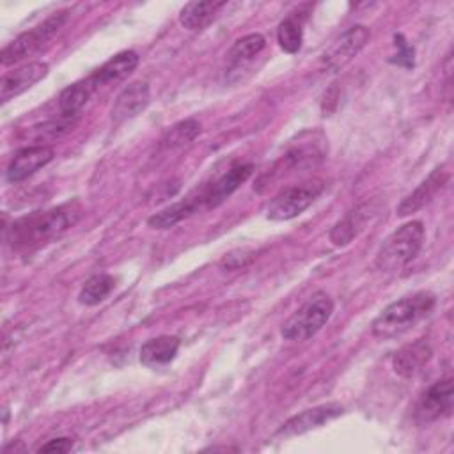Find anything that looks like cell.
I'll use <instances>...</instances> for the list:
<instances>
[{
	"label": "cell",
	"mask_w": 454,
	"mask_h": 454,
	"mask_svg": "<svg viewBox=\"0 0 454 454\" xmlns=\"http://www.w3.org/2000/svg\"><path fill=\"white\" fill-rule=\"evenodd\" d=\"M138 60H140V57L137 51L124 50V51L114 55L110 60H106L98 71L92 73V76L99 87L122 82L135 71V67L138 66Z\"/></svg>",
	"instance_id": "17"
},
{
	"label": "cell",
	"mask_w": 454,
	"mask_h": 454,
	"mask_svg": "<svg viewBox=\"0 0 454 454\" xmlns=\"http://www.w3.org/2000/svg\"><path fill=\"white\" fill-rule=\"evenodd\" d=\"M252 170L254 167L250 163H239L231 167L225 174H222L218 179H215L209 186H206L200 192V202H204L206 207H216L227 197H231L239 188L241 183H245L250 177Z\"/></svg>",
	"instance_id": "13"
},
{
	"label": "cell",
	"mask_w": 454,
	"mask_h": 454,
	"mask_svg": "<svg viewBox=\"0 0 454 454\" xmlns=\"http://www.w3.org/2000/svg\"><path fill=\"white\" fill-rule=\"evenodd\" d=\"M369 37H371V32L365 25H353L348 30H344L321 53L319 64H321L323 71H326V73L340 71L346 64H349L353 60V57L358 55V51L367 44Z\"/></svg>",
	"instance_id": "7"
},
{
	"label": "cell",
	"mask_w": 454,
	"mask_h": 454,
	"mask_svg": "<svg viewBox=\"0 0 454 454\" xmlns=\"http://www.w3.org/2000/svg\"><path fill=\"white\" fill-rule=\"evenodd\" d=\"M266 46V39L261 34H247L234 41L227 53L229 67H241L243 64L250 62L254 57H257Z\"/></svg>",
	"instance_id": "21"
},
{
	"label": "cell",
	"mask_w": 454,
	"mask_h": 454,
	"mask_svg": "<svg viewBox=\"0 0 454 454\" xmlns=\"http://www.w3.org/2000/svg\"><path fill=\"white\" fill-rule=\"evenodd\" d=\"M344 408L339 404V403H328V404H319V406H314V408H309V410H303L301 413L291 417L289 420H286L278 431H277V436H284V438H289V436H296V434H303L310 429H316L333 419H337L339 415H342Z\"/></svg>",
	"instance_id": "9"
},
{
	"label": "cell",
	"mask_w": 454,
	"mask_h": 454,
	"mask_svg": "<svg viewBox=\"0 0 454 454\" xmlns=\"http://www.w3.org/2000/svg\"><path fill=\"white\" fill-rule=\"evenodd\" d=\"M48 74V64L35 60L25 66H20L12 71H7L0 80V101L7 103L9 99L20 96L21 92L28 90L39 80Z\"/></svg>",
	"instance_id": "12"
},
{
	"label": "cell",
	"mask_w": 454,
	"mask_h": 454,
	"mask_svg": "<svg viewBox=\"0 0 454 454\" xmlns=\"http://www.w3.org/2000/svg\"><path fill=\"white\" fill-rule=\"evenodd\" d=\"M80 216V209L74 206H60L50 211L28 215L12 223L9 231V241L16 248H27L41 245L66 232Z\"/></svg>",
	"instance_id": "2"
},
{
	"label": "cell",
	"mask_w": 454,
	"mask_h": 454,
	"mask_svg": "<svg viewBox=\"0 0 454 454\" xmlns=\"http://www.w3.org/2000/svg\"><path fill=\"white\" fill-rule=\"evenodd\" d=\"M55 153L50 145H27L20 149L5 170V179L9 183H20L35 174L39 168L46 167L53 160Z\"/></svg>",
	"instance_id": "10"
},
{
	"label": "cell",
	"mask_w": 454,
	"mask_h": 454,
	"mask_svg": "<svg viewBox=\"0 0 454 454\" xmlns=\"http://www.w3.org/2000/svg\"><path fill=\"white\" fill-rule=\"evenodd\" d=\"M151 101V89L147 82H131L115 98L112 105V122L122 124L142 114Z\"/></svg>",
	"instance_id": "11"
},
{
	"label": "cell",
	"mask_w": 454,
	"mask_h": 454,
	"mask_svg": "<svg viewBox=\"0 0 454 454\" xmlns=\"http://www.w3.org/2000/svg\"><path fill=\"white\" fill-rule=\"evenodd\" d=\"M115 287V280L108 273H96L85 280L83 287L78 293V301L82 305H98L101 303Z\"/></svg>",
	"instance_id": "23"
},
{
	"label": "cell",
	"mask_w": 454,
	"mask_h": 454,
	"mask_svg": "<svg viewBox=\"0 0 454 454\" xmlns=\"http://www.w3.org/2000/svg\"><path fill=\"white\" fill-rule=\"evenodd\" d=\"M424 223L411 220L397 227L380 247L374 266L381 271H395L417 257L424 243Z\"/></svg>",
	"instance_id": "3"
},
{
	"label": "cell",
	"mask_w": 454,
	"mask_h": 454,
	"mask_svg": "<svg viewBox=\"0 0 454 454\" xmlns=\"http://www.w3.org/2000/svg\"><path fill=\"white\" fill-rule=\"evenodd\" d=\"M325 181L310 179L280 190L268 204L266 216L275 222H286L301 215L323 193Z\"/></svg>",
	"instance_id": "6"
},
{
	"label": "cell",
	"mask_w": 454,
	"mask_h": 454,
	"mask_svg": "<svg viewBox=\"0 0 454 454\" xmlns=\"http://www.w3.org/2000/svg\"><path fill=\"white\" fill-rule=\"evenodd\" d=\"M179 346H181L179 337L158 335L142 344L138 358L145 367H161L170 364L176 358Z\"/></svg>",
	"instance_id": "16"
},
{
	"label": "cell",
	"mask_w": 454,
	"mask_h": 454,
	"mask_svg": "<svg viewBox=\"0 0 454 454\" xmlns=\"http://www.w3.org/2000/svg\"><path fill=\"white\" fill-rule=\"evenodd\" d=\"M434 305L436 298L429 291H417L413 294L403 296L387 305L374 317L371 332L378 339L399 337L426 319L433 312Z\"/></svg>",
	"instance_id": "1"
},
{
	"label": "cell",
	"mask_w": 454,
	"mask_h": 454,
	"mask_svg": "<svg viewBox=\"0 0 454 454\" xmlns=\"http://www.w3.org/2000/svg\"><path fill=\"white\" fill-rule=\"evenodd\" d=\"M332 314V298L325 293H317L282 325V337L286 340H307L328 323Z\"/></svg>",
	"instance_id": "5"
},
{
	"label": "cell",
	"mask_w": 454,
	"mask_h": 454,
	"mask_svg": "<svg viewBox=\"0 0 454 454\" xmlns=\"http://www.w3.org/2000/svg\"><path fill=\"white\" fill-rule=\"evenodd\" d=\"M360 216H362L360 209H356V211L348 213L342 220H339L333 225V229L330 231V241L337 247L348 245L358 234V231L362 229L360 227Z\"/></svg>",
	"instance_id": "25"
},
{
	"label": "cell",
	"mask_w": 454,
	"mask_h": 454,
	"mask_svg": "<svg viewBox=\"0 0 454 454\" xmlns=\"http://www.w3.org/2000/svg\"><path fill=\"white\" fill-rule=\"evenodd\" d=\"M252 261V254L245 252V250H238V252H231L222 259V268L225 270H239L243 266H247Z\"/></svg>",
	"instance_id": "27"
},
{
	"label": "cell",
	"mask_w": 454,
	"mask_h": 454,
	"mask_svg": "<svg viewBox=\"0 0 454 454\" xmlns=\"http://www.w3.org/2000/svg\"><path fill=\"white\" fill-rule=\"evenodd\" d=\"M454 392L452 380L445 378L433 383L417 401L413 410V419L417 424H431L452 413Z\"/></svg>",
	"instance_id": "8"
},
{
	"label": "cell",
	"mask_w": 454,
	"mask_h": 454,
	"mask_svg": "<svg viewBox=\"0 0 454 454\" xmlns=\"http://www.w3.org/2000/svg\"><path fill=\"white\" fill-rule=\"evenodd\" d=\"M74 442L73 438H67V436H62V438H53L50 442H46L44 445H41L37 449V452H57V454H64V452H69L73 449Z\"/></svg>",
	"instance_id": "28"
},
{
	"label": "cell",
	"mask_w": 454,
	"mask_h": 454,
	"mask_svg": "<svg viewBox=\"0 0 454 454\" xmlns=\"http://www.w3.org/2000/svg\"><path fill=\"white\" fill-rule=\"evenodd\" d=\"M69 126H71L69 122H62V121H48V122H43V124H35V126H32V129L28 131V137L35 142L34 145H44L43 142L62 137V135L69 129Z\"/></svg>",
	"instance_id": "26"
},
{
	"label": "cell",
	"mask_w": 454,
	"mask_h": 454,
	"mask_svg": "<svg viewBox=\"0 0 454 454\" xmlns=\"http://www.w3.org/2000/svg\"><path fill=\"white\" fill-rule=\"evenodd\" d=\"M303 20H305V16H298L296 12H293L278 23L277 41L286 53H296L301 48Z\"/></svg>",
	"instance_id": "22"
},
{
	"label": "cell",
	"mask_w": 454,
	"mask_h": 454,
	"mask_svg": "<svg viewBox=\"0 0 454 454\" xmlns=\"http://www.w3.org/2000/svg\"><path fill=\"white\" fill-rule=\"evenodd\" d=\"M200 133V122L195 119H184L176 122L161 138V145L165 149H179L195 140Z\"/></svg>",
	"instance_id": "24"
},
{
	"label": "cell",
	"mask_w": 454,
	"mask_h": 454,
	"mask_svg": "<svg viewBox=\"0 0 454 454\" xmlns=\"http://www.w3.org/2000/svg\"><path fill=\"white\" fill-rule=\"evenodd\" d=\"M222 7H225V2H188L179 12V21L188 30H202L216 18Z\"/></svg>",
	"instance_id": "19"
},
{
	"label": "cell",
	"mask_w": 454,
	"mask_h": 454,
	"mask_svg": "<svg viewBox=\"0 0 454 454\" xmlns=\"http://www.w3.org/2000/svg\"><path fill=\"white\" fill-rule=\"evenodd\" d=\"M67 18H69V11H66V9L57 11L51 16H48L44 21L37 23L30 30L14 37L11 43H7L2 48V53H0L2 66L16 64V62L23 60L25 57H30L32 53H35L39 48H43V44H46L66 25Z\"/></svg>",
	"instance_id": "4"
},
{
	"label": "cell",
	"mask_w": 454,
	"mask_h": 454,
	"mask_svg": "<svg viewBox=\"0 0 454 454\" xmlns=\"http://www.w3.org/2000/svg\"><path fill=\"white\" fill-rule=\"evenodd\" d=\"M98 89H99V85L96 83L92 74L66 87L59 96V112L62 114V117H71L78 110H82L83 105L90 99V96Z\"/></svg>",
	"instance_id": "18"
},
{
	"label": "cell",
	"mask_w": 454,
	"mask_h": 454,
	"mask_svg": "<svg viewBox=\"0 0 454 454\" xmlns=\"http://www.w3.org/2000/svg\"><path fill=\"white\" fill-rule=\"evenodd\" d=\"M199 204H200V197H188L184 200L174 202V204L167 206L165 209L158 211L156 215H153L147 220V225L153 229H170L176 223H179L181 220L193 215L199 209Z\"/></svg>",
	"instance_id": "20"
},
{
	"label": "cell",
	"mask_w": 454,
	"mask_h": 454,
	"mask_svg": "<svg viewBox=\"0 0 454 454\" xmlns=\"http://www.w3.org/2000/svg\"><path fill=\"white\" fill-rule=\"evenodd\" d=\"M449 181V174L445 170V167H436L411 193H408L401 204L397 206V215L399 216H408L419 209H422L426 204H429L434 195L445 186V183Z\"/></svg>",
	"instance_id": "14"
},
{
	"label": "cell",
	"mask_w": 454,
	"mask_h": 454,
	"mask_svg": "<svg viewBox=\"0 0 454 454\" xmlns=\"http://www.w3.org/2000/svg\"><path fill=\"white\" fill-rule=\"evenodd\" d=\"M431 355H433V349L427 339H417L403 346L399 351H395L392 358V367L399 376L411 378L429 362Z\"/></svg>",
	"instance_id": "15"
}]
</instances>
